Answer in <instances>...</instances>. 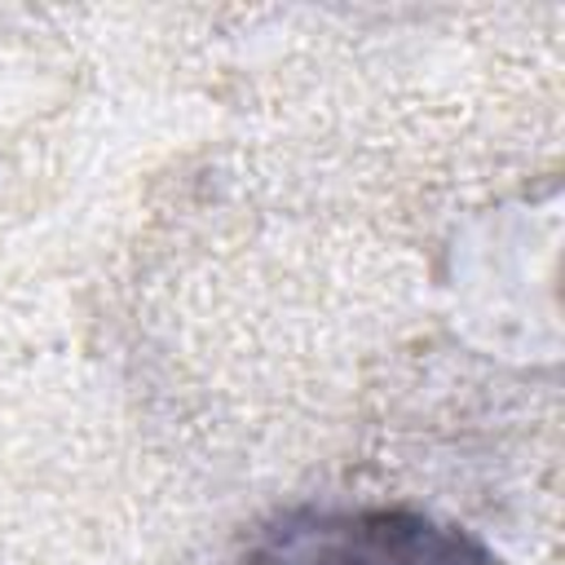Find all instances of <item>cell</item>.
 Instances as JSON below:
<instances>
[{
  "mask_svg": "<svg viewBox=\"0 0 565 565\" xmlns=\"http://www.w3.org/2000/svg\"><path fill=\"white\" fill-rule=\"evenodd\" d=\"M247 565H503L459 525L411 508H300L278 516Z\"/></svg>",
  "mask_w": 565,
  "mask_h": 565,
  "instance_id": "obj_1",
  "label": "cell"
}]
</instances>
